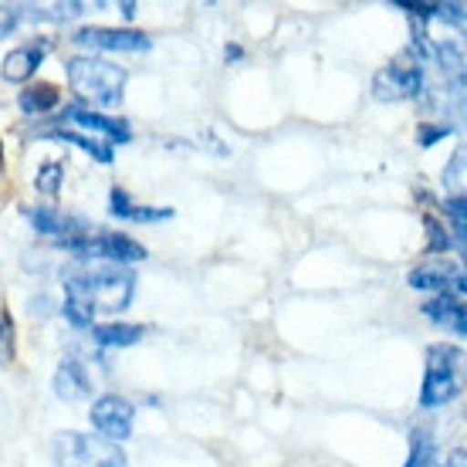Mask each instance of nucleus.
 <instances>
[{
	"mask_svg": "<svg viewBox=\"0 0 467 467\" xmlns=\"http://www.w3.org/2000/svg\"><path fill=\"white\" fill-rule=\"evenodd\" d=\"M444 187L451 190L454 200H467V146H461L451 156V163L444 170Z\"/></svg>",
	"mask_w": 467,
	"mask_h": 467,
	"instance_id": "nucleus-18",
	"label": "nucleus"
},
{
	"mask_svg": "<svg viewBox=\"0 0 467 467\" xmlns=\"http://www.w3.org/2000/svg\"><path fill=\"white\" fill-rule=\"evenodd\" d=\"M427 234H431V244H427V251H433V254H444L447 247H454V237L444 231V223L437 221V217H427Z\"/></svg>",
	"mask_w": 467,
	"mask_h": 467,
	"instance_id": "nucleus-22",
	"label": "nucleus"
},
{
	"mask_svg": "<svg viewBox=\"0 0 467 467\" xmlns=\"http://www.w3.org/2000/svg\"><path fill=\"white\" fill-rule=\"evenodd\" d=\"M454 244L461 247V254H464V265H467V231H464V227H457V234H454Z\"/></svg>",
	"mask_w": 467,
	"mask_h": 467,
	"instance_id": "nucleus-29",
	"label": "nucleus"
},
{
	"mask_svg": "<svg viewBox=\"0 0 467 467\" xmlns=\"http://www.w3.org/2000/svg\"><path fill=\"white\" fill-rule=\"evenodd\" d=\"M423 316L437 322V326L457 332V336H467V302H461L454 295H441V298L427 302L423 305Z\"/></svg>",
	"mask_w": 467,
	"mask_h": 467,
	"instance_id": "nucleus-9",
	"label": "nucleus"
},
{
	"mask_svg": "<svg viewBox=\"0 0 467 467\" xmlns=\"http://www.w3.org/2000/svg\"><path fill=\"white\" fill-rule=\"evenodd\" d=\"M457 112H461V119H464V126H467V95L461 99V106H457Z\"/></svg>",
	"mask_w": 467,
	"mask_h": 467,
	"instance_id": "nucleus-30",
	"label": "nucleus"
},
{
	"mask_svg": "<svg viewBox=\"0 0 467 467\" xmlns=\"http://www.w3.org/2000/svg\"><path fill=\"white\" fill-rule=\"evenodd\" d=\"M447 213L454 217V227H464L467 231V200H447Z\"/></svg>",
	"mask_w": 467,
	"mask_h": 467,
	"instance_id": "nucleus-26",
	"label": "nucleus"
},
{
	"mask_svg": "<svg viewBox=\"0 0 467 467\" xmlns=\"http://www.w3.org/2000/svg\"><path fill=\"white\" fill-rule=\"evenodd\" d=\"M146 336L142 326H92V339L99 346H136Z\"/></svg>",
	"mask_w": 467,
	"mask_h": 467,
	"instance_id": "nucleus-16",
	"label": "nucleus"
},
{
	"mask_svg": "<svg viewBox=\"0 0 467 467\" xmlns=\"http://www.w3.org/2000/svg\"><path fill=\"white\" fill-rule=\"evenodd\" d=\"M55 140H65L71 146H78V150L92 152L99 163H112V150H109L102 140H95V136H82V132H75V129H58V132H51Z\"/></svg>",
	"mask_w": 467,
	"mask_h": 467,
	"instance_id": "nucleus-19",
	"label": "nucleus"
},
{
	"mask_svg": "<svg viewBox=\"0 0 467 467\" xmlns=\"http://www.w3.org/2000/svg\"><path fill=\"white\" fill-rule=\"evenodd\" d=\"M0 336H4V362L14 359V322H11V312H4L0 316Z\"/></svg>",
	"mask_w": 467,
	"mask_h": 467,
	"instance_id": "nucleus-25",
	"label": "nucleus"
},
{
	"mask_svg": "<svg viewBox=\"0 0 467 467\" xmlns=\"http://www.w3.org/2000/svg\"><path fill=\"white\" fill-rule=\"evenodd\" d=\"M82 11H85V4H58V7H51V14H47V17L61 21V17H78Z\"/></svg>",
	"mask_w": 467,
	"mask_h": 467,
	"instance_id": "nucleus-27",
	"label": "nucleus"
},
{
	"mask_svg": "<svg viewBox=\"0 0 467 467\" xmlns=\"http://www.w3.org/2000/svg\"><path fill=\"white\" fill-rule=\"evenodd\" d=\"M132 403L122 397H116V393H109V397L102 400H95V407H92V423H95V431L102 433L106 441H126L129 431H132Z\"/></svg>",
	"mask_w": 467,
	"mask_h": 467,
	"instance_id": "nucleus-7",
	"label": "nucleus"
},
{
	"mask_svg": "<svg viewBox=\"0 0 467 467\" xmlns=\"http://www.w3.org/2000/svg\"><path fill=\"white\" fill-rule=\"evenodd\" d=\"M55 461L58 467H126V454L119 444H106L92 433H58L55 437Z\"/></svg>",
	"mask_w": 467,
	"mask_h": 467,
	"instance_id": "nucleus-4",
	"label": "nucleus"
},
{
	"mask_svg": "<svg viewBox=\"0 0 467 467\" xmlns=\"http://www.w3.org/2000/svg\"><path fill=\"white\" fill-rule=\"evenodd\" d=\"M447 467H467V451H464V447H454V451L447 454Z\"/></svg>",
	"mask_w": 467,
	"mask_h": 467,
	"instance_id": "nucleus-28",
	"label": "nucleus"
},
{
	"mask_svg": "<svg viewBox=\"0 0 467 467\" xmlns=\"http://www.w3.org/2000/svg\"><path fill=\"white\" fill-rule=\"evenodd\" d=\"M27 217H31V223H35V231H41V234H58L61 241L75 237V231L82 227L78 221H71V217H61L58 211H47V207L27 211Z\"/></svg>",
	"mask_w": 467,
	"mask_h": 467,
	"instance_id": "nucleus-15",
	"label": "nucleus"
},
{
	"mask_svg": "<svg viewBox=\"0 0 467 467\" xmlns=\"http://www.w3.org/2000/svg\"><path fill=\"white\" fill-rule=\"evenodd\" d=\"M45 51H47L45 41H41V45L14 47L11 55L4 58V78H7V82H27L37 71V65L45 61Z\"/></svg>",
	"mask_w": 467,
	"mask_h": 467,
	"instance_id": "nucleus-12",
	"label": "nucleus"
},
{
	"mask_svg": "<svg viewBox=\"0 0 467 467\" xmlns=\"http://www.w3.org/2000/svg\"><path fill=\"white\" fill-rule=\"evenodd\" d=\"M55 393H58L65 403H75V400L88 397V376H85L82 362H78V359L61 362L58 376H55Z\"/></svg>",
	"mask_w": 467,
	"mask_h": 467,
	"instance_id": "nucleus-13",
	"label": "nucleus"
},
{
	"mask_svg": "<svg viewBox=\"0 0 467 467\" xmlns=\"http://www.w3.org/2000/svg\"><path fill=\"white\" fill-rule=\"evenodd\" d=\"M65 251H75V254L82 257H106V261H119V265H126V261H142L146 257V247L140 241H132L126 234H95V237H82V234H75L68 241H61Z\"/></svg>",
	"mask_w": 467,
	"mask_h": 467,
	"instance_id": "nucleus-6",
	"label": "nucleus"
},
{
	"mask_svg": "<svg viewBox=\"0 0 467 467\" xmlns=\"http://www.w3.org/2000/svg\"><path fill=\"white\" fill-rule=\"evenodd\" d=\"M467 389V352L457 346H431L427 376H423V407H447Z\"/></svg>",
	"mask_w": 467,
	"mask_h": 467,
	"instance_id": "nucleus-2",
	"label": "nucleus"
},
{
	"mask_svg": "<svg viewBox=\"0 0 467 467\" xmlns=\"http://www.w3.org/2000/svg\"><path fill=\"white\" fill-rule=\"evenodd\" d=\"M65 318H68L71 326H78V328H85V326H92V308H85V305H78V302H65Z\"/></svg>",
	"mask_w": 467,
	"mask_h": 467,
	"instance_id": "nucleus-24",
	"label": "nucleus"
},
{
	"mask_svg": "<svg viewBox=\"0 0 467 467\" xmlns=\"http://www.w3.org/2000/svg\"><path fill=\"white\" fill-rule=\"evenodd\" d=\"M61 119H68V122H75V126L95 129V132L109 136L112 142H129V126L122 122V119H106V116H99V112H92V109H82V106L65 109V116H61Z\"/></svg>",
	"mask_w": 467,
	"mask_h": 467,
	"instance_id": "nucleus-11",
	"label": "nucleus"
},
{
	"mask_svg": "<svg viewBox=\"0 0 467 467\" xmlns=\"http://www.w3.org/2000/svg\"><path fill=\"white\" fill-rule=\"evenodd\" d=\"M373 95L379 102H403L423 95V68L417 58H400L373 78Z\"/></svg>",
	"mask_w": 467,
	"mask_h": 467,
	"instance_id": "nucleus-5",
	"label": "nucleus"
},
{
	"mask_svg": "<svg viewBox=\"0 0 467 467\" xmlns=\"http://www.w3.org/2000/svg\"><path fill=\"white\" fill-rule=\"evenodd\" d=\"M447 136H451V126H447V122H441V126L420 122V126H417V146H420V150H431L433 142L447 140Z\"/></svg>",
	"mask_w": 467,
	"mask_h": 467,
	"instance_id": "nucleus-23",
	"label": "nucleus"
},
{
	"mask_svg": "<svg viewBox=\"0 0 467 467\" xmlns=\"http://www.w3.org/2000/svg\"><path fill=\"white\" fill-rule=\"evenodd\" d=\"M75 45L95 51H150V37L140 31H116V27H82L71 37Z\"/></svg>",
	"mask_w": 467,
	"mask_h": 467,
	"instance_id": "nucleus-8",
	"label": "nucleus"
},
{
	"mask_svg": "<svg viewBox=\"0 0 467 467\" xmlns=\"http://www.w3.org/2000/svg\"><path fill=\"white\" fill-rule=\"evenodd\" d=\"M403 467H441L437 464L433 441L423 431H413V437H410V461Z\"/></svg>",
	"mask_w": 467,
	"mask_h": 467,
	"instance_id": "nucleus-20",
	"label": "nucleus"
},
{
	"mask_svg": "<svg viewBox=\"0 0 467 467\" xmlns=\"http://www.w3.org/2000/svg\"><path fill=\"white\" fill-rule=\"evenodd\" d=\"M132 281L122 268H78L65 275V292L92 312H122L132 298Z\"/></svg>",
	"mask_w": 467,
	"mask_h": 467,
	"instance_id": "nucleus-1",
	"label": "nucleus"
},
{
	"mask_svg": "<svg viewBox=\"0 0 467 467\" xmlns=\"http://www.w3.org/2000/svg\"><path fill=\"white\" fill-rule=\"evenodd\" d=\"M109 211L116 213V217H122V221H136V223L170 221V217H173V211H170V207H132V203H129V197L119 187L112 190V203H109Z\"/></svg>",
	"mask_w": 467,
	"mask_h": 467,
	"instance_id": "nucleus-14",
	"label": "nucleus"
},
{
	"mask_svg": "<svg viewBox=\"0 0 467 467\" xmlns=\"http://www.w3.org/2000/svg\"><path fill=\"white\" fill-rule=\"evenodd\" d=\"M17 106H21L27 116H35V112H47V109L58 106V88H55V85H31V88H24L21 92Z\"/></svg>",
	"mask_w": 467,
	"mask_h": 467,
	"instance_id": "nucleus-17",
	"label": "nucleus"
},
{
	"mask_svg": "<svg viewBox=\"0 0 467 467\" xmlns=\"http://www.w3.org/2000/svg\"><path fill=\"white\" fill-rule=\"evenodd\" d=\"M61 170H65L61 163H45L35 176V187L41 190V193H47V197H55L58 187H61V176H65Z\"/></svg>",
	"mask_w": 467,
	"mask_h": 467,
	"instance_id": "nucleus-21",
	"label": "nucleus"
},
{
	"mask_svg": "<svg viewBox=\"0 0 467 467\" xmlns=\"http://www.w3.org/2000/svg\"><path fill=\"white\" fill-rule=\"evenodd\" d=\"M457 281V268L447 261V257H437V261H427V265H417L410 271V288H441V292L451 295Z\"/></svg>",
	"mask_w": 467,
	"mask_h": 467,
	"instance_id": "nucleus-10",
	"label": "nucleus"
},
{
	"mask_svg": "<svg viewBox=\"0 0 467 467\" xmlns=\"http://www.w3.org/2000/svg\"><path fill=\"white\" fill-rule=\"evenodd\" d=\"M68 82L75 95L92 102V106H119L122 88H126V71L99 58H71Z\"/></svg>",
	"mask_w": 467,
	"mask_h": 467,
	"instance_id": "nucleus-3",
	"label": "nucleus"
}]
</instances>
